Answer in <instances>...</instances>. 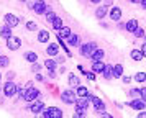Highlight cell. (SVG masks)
<instances>
[{"label":"cell","instance_id":"cell-1","mask_svg":"<svg viewBox=\"0 0 146 118\" xmlns=\"http://www.w3.org/2000/svg\"><path fill=\"white\" fill-rule=\"evenodd\" d=\"M30 8H31L36 15H44L46 12H51V8L46 5L44 0H35L33 3H30Z\"/></svg>","mask_w":146,"mask_h":118},{"label":"cell","instance_id":"cell-2","mask_svg":"<svg viewBox=\"0 0 146 118\" xmlns=\"http://www.w3.org/2000/svg\"><path fill=\"white\" fill-rule=\"evenodd\" d=\"M99 46L95 41H89L86 44H80V56H84V58H90L92 56V52L97 49Z\"/></svg>","mask_w":146,"mask_h":118},{"label":"cell","instance_id":"cell-3","mask_svg":"<svg viewBox=\"0 0 146 118\" xmlns=\"http://www.w3.org/2000/svg\"><path fill=\"white\" fill-rule=\"evenodd\" d=\"M87 98H89V100L92 102L94 108H95V111H97V113H102V111H105L107 105H105V102H104L102 98L95 97V95H92V93H89V95H87Z\"/></svg>","mask_w":146,"mask_h":118},{"label":"cell","instance_id":"cell-4","mask_svg":"<svg viewBox=\"0 0 146 118\" xmlns=\"http://www.w3.org/2000/svg\"><path fill=\"white\" fill-rule=\"evenodd\" d=\"M43 117L44 118H62V110L58 107H48L43 110Z\"/></svg>","mask_w":146,"mask_h":118},{"label":"cell","instance_id":"cell-5","mask_svg":"<svg viewBox=\"0 0 146 118\" xmlns=\"http://www.w3.org/2000/svg\"><path fill=\"white\" fill-rule=\"evenodd\" d=\"M76 98H77V95H76V92L71 90V89H66V90H62V92H61V100H62L64 103L74 105Z\"/></svg>","mask_w":146,"mask_h":118},{"label":"cell","instance_id":"cell-6","mask_svg":"<svg viewBox=\"0 0 146 118\" xmlns=\"http://www.w3.org/2000/svg\"><path fill=\"white\" fill-rule=\"evenodd\" d=\"M89 105H90V100H89L87 97H77L76 98V102H74L76 111H87Z\"/></svg>","mask_w":146,"mask_h":118},{"label":"cell","instance_id":"cell-7","mask_svg":"<svg viewBox=\"0 0 146 118\" xmlns=\"http://www.w3.org/2000/svg\"><path fill=\"white\" fill-rule=\"evenodd\" d=\"M38 97H40V90L36 89V87H28L27 90H25V97H23V100H27V102H35V100H38Z\"/></svg>","mask_w":146,"mask_h":118},{"label":"cell","instance_id":"cell-8","mask_svg":"<svg viewBox=\"0 0 146 118\" xmlns=\"http://www.w3.org/2000/svg\"><path fill=\"white\" fill-rule=\"evenodd\" d=\"M21 46V39L18 38V36H10V38L7 39V48L10 49V51H17V49H20Z\"/></svg>","mask_w":146,"mask_h":118},{"label":"cell","instance_id":"cell-9","mask_svg":"<svg viewBox=\"0 0 146 118\" xmlns=\"http://www.w3.org/2000/svg\"><path fill=\"white\" fill-rule=\"evenodd\" d=\"M17 89H18V87H17L12 80H8L7 84L3 85V95H5V97H8V98L13 97V95H17Z\"/></svg>","mask_w":146,"mask_h":118},{"label":"cell","instance_id":"cell-10","mask_svg":"<svg viewBox=\"0 0 146 118\" xmlns=\"http://www.w3.org/2000/svg\"><path fill=\"white\" fill-rule=\"evenodd\" d=\"M3 21H5V25H8L10 28H15V26H18V23H20V18L15 17V15H12V13H5V15H3Z\"/></svg>","mask_w":146,"mask_h":118},{"label":"cell","instance_id":"cell-11","mask_svg":"<svg viewBox=\"0 0 146 118\" xmlns=\"http://www.w3.org/2000/svg\"><path fill=\"white\" fill-rule=\"evenodd\" d=\"M128 107L133 108V110L141 111V110H145V108H146V102H143L141 98H131V102L128 103Z\"/></svg>","mask_w":146,"mask_h":118},{"label":"cell","instance_id":"cell-12","mask_svg":"<svg viewBox=\"0 0 146 118\" xmlns=\"http://www.w3.org/2000/svg\"><path fill=\"white\" fill-rule=\"evenodd\" d=\"M108 17L113 20V21H118L121 18V8L120 7H112L110 10H108Z\"/></svg>","mask_w":146,"mask_h":118},{"label":"cell","instance_id":"cell-13","mask_svg":"<svg viewBox=\"0 0 146 118\" xmlns=\"http://www.w3.org/2000/svg\"><path fill=\"white\" fill-rule=\"evenodd\" d=\"M30 110L33 111V113H40V111L44 110V103L41 102V100H35V102H31V105H30Z\"/></svg>","mask_w":146,"mask_h":118},{"label":"cell","instance_id":"cell-14","mask_svg":"<svg viewBox=\"0 0 146 118\" xmlns=\"http://www.w3.org/2000/svg\"><path fill=\"white\" fill-rule=\"evenodd\" d=\"M138 26H139L138 20H136V18H131V20H128V21L125 23V30H126L128 33H135V30H136Z\"/></svg>","mask_w":146,"mask_h":118},{"label":"cell","instance_id":"cell-15","mask_svg":"<svg viewBox=\"0 0 146 118\" xmlns=\"http://www.w3.org/2000/svg\"><path fill=\"white\" fill-rule=\"evenodd\" d=\"M46 52L51 56V58H56L58 54H59V44H56V43H51V44H48V48H46Z\"/></svg>","mask_w":146,"mask_h":118},{"label":"cell","instance_id":"cell-16","mask_svg":"<svg viewBox=\"0 0 146 118\" xmlns=\"http://www.w3.org/2000/svg\"><path fill=\"white\" fill-rule=\"evenodd\" d=\"M104 69H105V62H104V61H95V62H92V72L94 74H102Z\"/></svg>","mask_w":146,"mask_h":118},{"label":"cell","instance_id":"cell-17","mask_svg":"<svg viewBox=\"0 0 146 118\" xmlns=\"http://www.w3.org/2000/svg\"><path fill=\"white\" fill-rule=\"evenodd\" d=\"M67 44L69 46H72V48H76V46H80V38H79V34H69L67 36Z\"/></svg>","mask_w":146,"mask_h":118},{"label":"cell","instance_id":"cell-18","mask_svg":"<svg viewBox=\"0 0 146 118\" xmlns=\"http://www.w3.org/2000/svg\"><path fill=\"white\" fill-rule=\"evenodd\" d=\"M107 15H108V7L107 5H100L97 10H95V17L99 20H102V18H105Z\"/></svg>","mask_w":146,"mask_h":118},{"label":"cell","instance_id":"cell-19","mask_svg":"<svg viewBox=\"0 0 146 118\" xmlns=\"http://www.w3.org/2000/svg\"><path fill=\"white\" fill-rule=\"evenodd\" d=\"M104 56H105V51H104V49H100V48H97V49L92 52L90 61H92V62H95V61H102V59H104Z\"/></svg>","mask_w":146,"mask_h":118},{"label":"cell","instance_id":"cell-20","mask_svg":"<svg viewBox=\"0 0 146 118\" xmlns=\"http://www.w3.org/2000/svg\"><path fill=\"white\" fill-rule=\"evenodd\" d=\"M69 34H71V28H69V26H61L59 30L56 31V36H58L59 39H62V38H67Z\"/></svg>","mask_w":146,"mask_h":118},{"label":"cell","instance_id":"cell-21","mask_svg":"<svg viewBox=\"0 0 146 118\" xmlns=\"http://www.w3.org/2000/svg\"><path fill=\"white\" fill-rule=\"evenodd\" d=\"M10 36H12V28H10L8 25L2 26V28H0V38H2V39H5V41H7V39L10 38Z\"/></svg>","mask_w":146,"mask_h":118},{"label":"cell","instance_id":"cell-22","mask_svg":"<svg viewBox=\"0 0 146 118\" xmlns=\"http://www.w3.org/2000/svg\"><path fill=\"white\" fill-rule=\"evenodd\" d=\"M102 76H104L107 80H110V79L113 77V66L112 64H105V69H104V72H102Z\"/></svg>","mask_w":146,"mask_h":118},{"label":"cell","instance_id":"cell-23","mask_svg":"<svg viewBox=\"0 0 146 118\" xmlns=\"http://www.w3.org/2000/svg\"><path fill=\"white\" fill-rule=\"evenodd\" d=\"M36 39H38L40 43H48V39H49V31H48V30H40Z\"/></svg>","mask_w":146,"mask_h":118},{"label":"cell","instance_id":"cell-24","mask_svg":"<svg viewBox=\"0 0 146 118\" xmlns=\"http://www.w3.org/2000/svg\"><path fill=\"white\" fill-rule=\"evenodd\" d=\"M67 84L71 85V87H79L80 85V79L77 76H74V74H69V77H67Z\"/></svg>","mask_w":146,"mask_h":118},{"label":"cell","instance_id":"cell-25","mask_svg":"<svg viewBox=\"0 0 146 118\" xmlns=\"http://www.w3.org/2000/svg\"><path fill=\"white\" fill-rule=\"evenodd\" d=\"M123 76V66L121 64H115L113 66V79H118Z\"/></svg>","mask_w":146,"mask_h":118},{"label":"cell","instance_id":"cell-26","mask_svg":"<svg viewBox=\"0 0 146 118\" xmlns=\"http://www.w3.org/2000/svg\"><path fill=\"white\" fill-rule=\"evenodd\" d=\"M76 95H77V97H87V95H89V90H87V87H84V85H79V87H76Z\"/></svg>","mask_w":146,"mask_h":118},{"label":"cell","instance_id":"cell-27","mask_svg":"<svg viewBox=\"0 0 146 118\" xmlns=\"http://www.w3.org/2000/svg\"><path fill=\"white\" fill-rule=\"evenodd\" d=\"M130 56H131L133 61H138V62H139V61H143V58H145V56H143V52L139 51V49H133Z\"/></svg>","mask_w":146,"mask_h":118},{"label":"cell","instance_id":"cell-28","mask_svg":"<svg viewBox=\"0 0 146 118\" xmlns=\"http://www.w3.org/2000/svg\"><path fill=\"white\" fill-rule=\"evenodd\" d=\"M44 66H46L48 71H56V67H58V62H56L54 59H46V61H44Z\"/></svg>","mask_w":146,"mask_h":118},{"label":"cell","instance_id":"cell-29","mask_svg":"<svg viewBox=\"0 0 146 118\" xmlns=\"http://www.w3.org/2000/svg\"><path fill=\"white\" fill-rule=\"evenodd\" d=\"M25 59H27L28 62H36L38 61V56H36V52H33V51H28V52H25Z\"/></svg>","mask_w":146,"mask_h":118},{"label":"cell","instance_id":"cell-30","mask_svg":"<svg viewBox=\"0 0 146 118\" xmlns=\"http://www.w3.org/2000/svg\"><path fill=\"white\" fill-rule=\"evenodd\" d=\"M133 80H136V82H146V72H136L133 76Z\"/></svg>","mask_w":146,"mask_h":118},{"label":"cell","instance_id":"cell-31","mask_svg":"<svg viewBox=\"0 0 146 118\" xmlns=\"http://www.w3.org/2000/svg\"><path fill=\"white\" fill-rule=\"evenodd\" d=\"M51 25H53V28L56 30V31H58V30H59L61 26H62V20H61L59 17H56V18H54L53 21H51Z\"/></svg>","mask_w":146,"mask_h":118},{"label":"cell","instance_id":"cell-32","mask_svg":"<svg viewBox=\"0 0 146 118\" xmlns=\"http://www.w3.org/2000/svg\"><path fill=\"white\" fill-rule=\"evenodd\" d=\"M139 92H141V89H131V90H128V97L130 98H139Z\"/></svg>","mask_w":146,"mask_h":118},{"label":"cell","instance_id":"cell-33","mask_svg":"<svg viewBox=\"0 0 146 118\" xmlns=\"http://www.w3.org/2000/svg\"><path fill=\"white\" fill-rule=\"evenodd\" d=\"M10 64V59L7 56H0V67H7Z\"/></svg>","mask_w":146,"mask_h":118},{"label":"cell","instance_id":"cell-34","mask_svg":"<svg viewBox=\"0 0 146 118\" xmlns=\"http://www.w3.org/2000/svg\"><path fill=\"white\" fill-rule=\"evenodd\" d=\"M27 30L28 31H36V30H38V25H36L35 21H28L27 23Z\"/></svg>","mask_w":146,"mask_h":118},{"label":"cell","instance_id":"cell-35","mask_svg":"<svg viewBox=\"0 0 146 118\" xmlns=\"http://www.w3.org/2000/svg\"><path fill=\"white\" fill-rule=\"evenodd\" d=\"M133 34H135L136 38H143V36H145V31H143V28H141V26H138V28L135 30V33H133Z\"/></svg>","mask_w":146,"mask_h":118},{"label":"cell","instance_id":"cell-36","mask_svg":"<svg viewBox=\"0 0 146 118\" xmlns=\"http://www.w3.org/2000/svg\"><path fill=\"white\" fill-rule=\"evenodd\" d=\"M84 76H86V79H89V80H95V74H94L92 71H84Z\"/></svg>","mask_w":146,"mask_h":118},{"label":"cell","instance_id":"cell-37","mask_svg":"<svg viewBox=\"0 0 146 118\" xmlns=\"http://www.w3.org/2000/svg\"><path fill=\"white\" fill-rule=\"evenodd\" d=\"M56 17H58V15H56L54 12H46V20L49 21V23H51V21H53V20L56 18Z\"/></svg>","mask_w":146,"mask_h":118},{"label":"cell","instance_id":"cell-38","mask_svg":"<svg viewBox=\"0 0 146 118\" xmlns=\"http://www.w3.org/2000/svg\"><path fill=\"white\" fill-rule=\"evenodd\" d=\"M25 90H27V89H23L21 85L17 89V95H18V98H23V97H25Z\"/></svg>","mask_w":146,"mask_h":118},{"label":"cell","instance_id":"cell-39","mask_svg":"<svg viewBox=\"0 0 146 118\" xmlns=\"http://www.w3.org/2000/svg\"><path fill=\"white\" fill-rule=\"evenodd\" d=\"M139 98H141L143 102H146V87L145 89H141V92H139Z\"/></svg>","mask_w":146,"mask_h":118},{"label":"cell","instance_id":"cell-40","mask_svg":"<svg viewBox=\"0 0 146 118\" xmlns=\"http://www.w3.org/2000/svg\"><path fill=\"white\" fill-rule=\"evenodd\" d=\"M86 113H87V111H76L74 118H86Z\"/></svg>","mask_w":146,"mask_h":118},{"label":"cell","instance_id":"cell-41","mask_svg":"<svg viewBox=\"0 0 146 118\" xmlns=\"http://www.w3.org/2000/svg\"><path fill=\"white\" fill-rule=\"evenodd\" d=\"M64 61H66V58H64V56H59V54L56 56V62H58V64H62Z\"/></svg>","mask_w":146,"mask_h":118},{"label":"cell","instance_id":"cell-42","mask_svg":"<svg viewBox=\"0 0 146 118\" xmlns=\"http://www.w3.org/2000/svg\"><path fill=\"white\" fill-rule=\"evenodd\" d=\"M31 69H33L35 72H40L41 71V66L38 64V62H33V67H31Z\"/></svg>","mask_w":146,"mask_h":118},{"label":"cell","instance_id":"cell-43","mask_svg":"<svg viewBox=\"0 0 146 118\" xmlns=\"http://www.w3.org/2000/svg\"><path fill=\"white\" fill-rule=\"evenodd\" d=\"M100 118H113V117L110 115V113H105V111H102V113H100Z\"/></svg>","mask_w":146,"mask_h":118},{"label":"cell","instance_id":"cell-44","mask_svg":"<svg viewBox=\"0 0 146 118\" xmlns=\"http://www.w3.org/2000/svg\"><path fill=\"white\" fill-rule=\"evenodd\" d=\"M121 80H123L125 84H130V82H131V80H133V77H128V76H125V77L121 79Z\"/></svg>","mask_w":146,"mask_h":118},{"label":"cell","instance_id":"cell-45","mask_svg":"<svg viewBox=\"0 0 146 118\" xmlns=\"http://www.w3.org/2000/svg\"><path fill=\"white\" fill-rule=\"evenodd\" d=\"M139 51L143 52V56H146V43H143V44H141V48H139Z\"/></svg>","mask_w":146,"mask_h":118},{"label":"cell","instance_id":"cell-46","mask_svg":"<svg viewBox=\"0 0 146 118\" xmlns=\"http://www.w3.org/2000/svg\"><path fill=\"white\" fill-rule=\"evenodd\" d=\"M138 118H146V111H145V110H141V111L138 113Z\"/></svg>","mask_w":146,"mask_h":118},{"label":"cell","instance_id":"cell-47","mask_svg":"<svg viewBox=\"0 0 146 118\" xmlns=\"http://www.w3.org/2000/svg\"><path fill=\"white\" fill-rule=\"evenodd\" d=\"M36 80H38V82H43L44 79H43V76H41V74H36Z\"/></svg>","mask_w":146,"mask_h":118},{"label":"cell","instance_id":"cell-48","mask_svg":"<svg viewBox=\"0 0 146 118\" xmlns=\"http://www.w3.org/2000/svg\"><path fill=\"white\" fill-rule=\"evenodd\" d=\"M139 5H141V8L146 10V0H139Z\"/></svg>","mask_w":146,"mask_h":118},{"label":"cell","instance_id":"cell-49","mask_svg":"<svg viewBox=\"0 0 146 118\" xmlns=\"http://www.w3.org/2000/svg\"><path fill=\"white\" fill-rule=\"evenodd\" d=\"M15 77V72H8V80H12Z\"/></svg>","mask_w":146,"mask_h":118},{"label":"cell","instance_id":"cell-50","mask_svg":"<svg viewBox=\"0 0 146 118\" xmlns=\"http://www.w3.org/2000/svg\"><path fill=\"white\" fill-rule=\"evenodd\" d=\"M100 2H102V0H90V3H95V5H99Z\"/></svg>","mask_w":146,"mask_h":118},{"label":"cell","instance_id":"cell-51","mask_svg":"<svg viewBox=\"0 0 146 118\" xmlns=\"http://www.w3.org/2000/svg\"><path fill=\"white\" fill-rule=\"evenodd\" d=\"M128 2H131V3H139V0H128Z\"/></svg>","mask_w":146,"mask_h":118},{"label":"cell","instance_id":"cell-52","mask_svg":"<svg viewBox=\"0 0 146 118\" xmlns=\"http://www.w3.org/2000/svg\"><path fill=\"white\" fill-rule=\"evenodd\" d=\"M36 118H44V117H43V115H36Z\"/></svg>","mask_w":146,"mask_h":118},{"label":"cell","instance_id":"cell-53","mask_svg":"<svg viewBox=\"0 0 146 118\" xmlns=\"http://www.w3.org/2000/svg\"><path fill=\"white\" fill-rule=\"evenodd\" d=\"M0 80H2V74H0Z\"/></svg>","mask_w":146,"mask_h":118},{"label":"cell","instance_id":"cell-54","mask_svg":"<svg viewBox=\"0 0 146 118\" xmlns=\"http://www.w3.org/2000/svg\"><path fill=\"white\" fill-rule=\"evenodd\" d=\"M21 2H27V0H21Z\"/></svg>","mask_w":146,"mask_h":118}]
</instances>
